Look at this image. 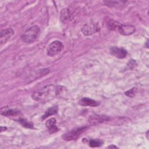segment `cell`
<instances>
[{"label":"cell","instance_id":"cell-15","mask_svg":"<svg viewBox=\"0 0 149 149\" xmlns=\"http://www.w3.org/2000/svg\"><path fill=\"white\" fill-rule=\"evenodd\" d=\"M88 144L91 147H99L103 144V141L101 139H91L89 140Z\"/></svg>","mask_w":149,"mask_h":149},{"label":"cell","instance_id":"cell-14","mask_svg":"<svg viewBox=\"0 0 149 149\" xmlns=\"http://www.w3.org/2000/svg\"><path fill=\"white\" fill-rule=\"evenodd\" d=\"M58 107L56 106H55V107H52L49 108H48L44 113V114L43 115V116H42V119L44 120L45 119H46L47 118H48V116H51V115H52L55 113H56L58 111Z\"/></svg>","mask_w":149,"mask_h":149},{"label":"cell","instance_id":"cell-6","mask_svg":"<svg viewBox=\"0 0 149 149\" xmlns=\"http://www.w3.org/2000/svg\"><path fill=\"white\" fill-rule=\"evenodd\" d=\"M110 53L116 58L119 59L125 58L127 55V51L123 48L113 46L110 48Z\"/></svg>","mask_w":149,"mask_h":149},{"label":"cell","instance_id":"cell-17","mask_svg":"<svg viewBox=\"0 0 149 149\" xmlns=\"http://www.w3.org/2000/svg\"><path fill=\"white\" fill-rule=\"evenodd\" d=\"M19 122H20V123H21L23 126H24V127H29V128H32V127H33V125L31 123H30V122H28L27 120H25L24 119H23V118L19 119Z\"/></svg>","mask_w":149,"mask_h":149},{"label":"cell","instance_id":"cell-18","mask_svg":"<svg viewBox=\"0 0 149 149\" xmlns=\"http://www.w3.org/2000/svg\"><path fill=\"white\" fill-rule=\"evenodd\" d=\"M137 91V88L136 87H133L132 88H131L130 90H129L128 91H126L125 93V95H126L127 96L129 97H133L136 95Z\"/></svg>","mask_w":149,"mask_h":149},{"label":"cell","instance_id":"cell-12","mask_svg":"<svg viewBox=\"0 0 149 149\" xmlns=\"http://www.w3.org/2000/svg\"><path fill=\"white\" fill-rule=\"evenodd\" d=\"M71 18V13L70 11L68 8H64L61 10V15H60V20L65 23L68 22L70 19Z\"/></svg>","mask_w":149,"mask_h":149},{"label":"cell","instance_id":"cell-19","mask_svg":"<svg viewBox=\"0 0 149 149\" xmlns=\"http://www.w3.org/2000/svg\"><path fill=\"white\" fill-rule=\"evenodd\" d=\"M108 148H118L116 146H114V145H111V146H108Z\"/></svg>","mask_w":149,"mask_h":149},{"label":"cell","instance_id":"cell-1","mask_svg":"<svg viewBox=\"0 0 149 149\" xmlns=\"http://www.w3.org/2000/svg\"><path fill=\"white\" fill-rule=\"evenodd\" d=\"M56 96V87L48 85L36 90L32 94V98L37 101H45Z\"/></svg>","mask_w":149,"mask_h":149},{"label":"cell","instance_id":"cell-16","mask_svg":"<svg viewBox=\"0 0 149 149\" xmlns=\"http://www.w3.org/2000/svg\"><path fill=\"white\" fill-rule=\"evenodd\" d=\"M120 25V23L114 21L113 20H109L107 22V26L109 30H118V27Z\"/></svg>","mask_w":149,"mask_h":149},{"label":"cell","instance_id":"cell-8","mask_svg":"<svg viewBox=\"0 0 149 149\" xmlns=\"http://www.w3.org/2000/svg\"><path fill=\"white\" fill-rule=\"evenodd\" d=\"M14 30L12 28H7L1 31L0 34L1 44H3L10 39V38L14 34Z\"/></svg>","mask_w":149,"mask_h":149},{"label":"cell","instance_id":"cell-2","mask_svg":"<svg viewBox=\"0 0 149 149\" xmlns=\"http://www.w3.org/2000/svg\"><path fill=\"white\" fill-rule=\"evenodd\" d=\"M40 34V29L38 26H33L27 29L21 36L22 40L27 44L34 42Z\"/></svg>","mask_w":149,"mask_h":149},{"label":"cell","instance_id":"cell-4","mask_svg":"<svg viewBox=\"0 0 149 149\" xmlns=\"http://www.w3.org/2000/svg\"><path fill=\"white\" fill-rule=\"evenodd\" d=\"M86 129H87L86 127H81L72 129L70 131L63 134L62 137L65 140H66V141L74 140L77 139L80 136V134L83 132L85 131Z\"/></svg>","mask_w":149,"mask_h":149},{"label":"cell","instance_id":"cell-3","mask_svg":"<svg viewBox=\"0 0 149 149\" xmlns=\"http://www.w3.org/2000/svg\"><path fill=\"white\" fill-rule=\"evenodd\" d=\"M63 49V45L60 41H54L52 42L48 47L47 54L50 56H53L58 54Z\"/></svg>","mask_w":149,"mask_h":149},{"label":"cell","instance_id":"cell-7","mask_svg":"<svg viewBox=\"0 0 149 149\" xmlns=\"http://www.w3.org/2000/svg\"><path fill=\"white\" fill-rule=\"evenodd\" d=\"M118 31L122 35L129 36L134 33L136 31V29L135 27L132 25L120 24Z\"/></svg>","mask_w":149,"mask_h":149},{"label":"cell","instance_id":"cell-5","mask_svg":"<svg viewBox=\"0 0 149 149\" xmlns=\"http://www.w3.org/2000/svg\"><path fill=\"white\" fill-rule=\"evenodd\" d=\"M100 27L97 23H92L90 24L86 23L84 24L81 29L82 33L85 36H90L98 31Z\"/></svg>","mask_w":149,"mask_h":149},{"label":"cell","instance_id":"cell-11","mask_svg":"<svg viewBox=\"0 0 149 149\" xmlns=\"http://www.w3.org/2000/svg\"><path fill=\"white\" fill-rule=\"evenodd\" d=\"M45 126L50 133H53L58 131V127L56 125V119L54 118L47 120L45 122Z\"/></svg>","mask_w":149,"mask_h":149},{"label":"cell","instance_id":"cell-10","mask_svg":"<svg viewBox=\"0 0 149 149\" xmlns=\"http://www.w3.org/2000/svg\"><path fill=\"white\" fill-rule=\"evenodd\" d=\"M79 104L82 106L97 107L99 105L100 102L88 97H83L79 101Z\"/></svg>","mask_w":149,"mask_h":149},{"label":"cell","instance_id":"cell-9","mask_svg":"<svg viewBox=\"0 0 149 149\" xmlns=\"http://www.w3.org/2000/svg\"><path fill=\"white\" fill-rule=\"evenodd\" d=\"M109 118L104 115H94L92 116H90V117L88 119V121L90 123L93 125L98 124L100 123L103 122L104 121L108 120Z\"/></svg>","mask_w":149,"mask_h":149},{"label":"cell","instance_id":"cell-13","mask_svg":"<svg viewBox=\"0 0 149 149\" xmlns=\"http://www.w3.org/2000/svg\"><path fill=\"white\" fill-rule=\"evenodd\" d=\"M19 113L20 111L15 109H6L4 111L2 110L1 112V114L6 116H14L19 115Z\"/></svg>","mask_w":149,"mask_h":149}]
</instances>
